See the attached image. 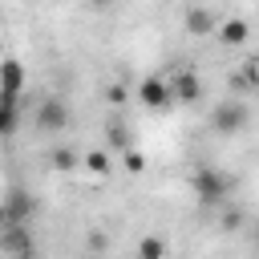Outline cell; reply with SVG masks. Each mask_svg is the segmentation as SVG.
Masks as SVG:
<instances>
[{
    "label": "cell",
    "mask_w": 259,
    "mask_h": 259,
    "mask_svg": "<svg viewBox=\"0 0 259 259\" xmlns=\"http://www.w3.org/2000/svg\"><path fill=\"white\" fill-rule=\"evenodd\" d=\"M121 162H125V170H130V174H142V170H146V154H142V150H134V146H125V150H121Z\"/></svg>",
    "instance_id": "obj_15"
},
{
    "label": "cell",
    "mask_w": 259,
    "mask_h": 259,
    "mask_svg": "<svg viewBox=\"0 0 259 259\" xmlns=\"http://www.w3.org/2000/svg\"><path fill=\"white\" fill-rule=\"evenodd\" d=\"M69 121H73V109L61 97H40V105L32 113L36 134H61V130H69Z\"/></svg>",
    "instance_id": "obj_3"
},
{
    "label": "cell",
    "mask_w": 259,
    "mask_h": 259,
    "mask_svg": "<svg viewBox=\"0 0 259 259\" xmlns=\"http://www.w3.org/2000/svg\"><path fill=\"white\" fill-rule=\"evenodd\" d=\"M4 214H8V223H28V219L36 214V198H32L28 190L12 186L8 198H4Z\"/></svg>",
    "instance_id": "obj_7"
},
{
    "label": "cell",
    "mask_w": 259,
    "mask_h": 259,
    "mask_svg": "<svg viewBox=\"0 0 259 259\" xmlns=\"http://www.w3.org/2000/svg\"><path fill=\"white\" fill-rule=\"evenodd\" d=\"M36 239L28 223H4L0 227V255H32Z\"/></svg>",
    "instance_id": "obj_4"
},
{
    "label": "cell",
    "mask_w": 259,
    "mask_h": 259,
    "mask_svg": "<svg viewBox=\"0 0 259 259\" xmlns=\"http://www.w3.org/2000/svg\"><path fill=\"white\" fill-rule=\"evenodd\" d=\"M190 186H194V194H198L202 206H223L235 194V178L223 174V170H214V166H198L194 178H190Z\"/></svg>",
    "instance_id": "obj_1"
},
{
    "label": "cell",
    "mask_w": 259,
    "mask_h": 259,
    "mask_svg": "<svg viewBox=\"0 0 259 259\" xmlns=\"http://www.w3.org/2000/svg\"><path fill=\"white\" fill-rule=\"evenodd\" d=\"M138 101H142L146 109H166V105H174L170 81H166V77H146V81L138 85Z\"/></svg>",
    "instance_id": "obj_6"
},
{
    "label": "cell",
    "mask_w": 259,
    "mask_h": 259,
    "mask_svg": "<svg viewBox=\"0 0 259 259\" xmlns=\"http://www.w3.org/2000/svg\"><path fill=\"white\" fill-rule=\"evenodd\" d=\"M105 97H109V105H125V101H130V89H125V85H109Z\"/></svg>",
    "instance_id": "obj_19"
},
{
    "label": "cell",
    "mask_w": 259,
    "mask_h": 259,
    "mask_svg": "<svg viewBox=\"0 0 259 259\" xmlns=\"http://www.w3.org/2000/svg\"><path fill=\"white\" fill-rule=\"evenodd\" d=\"M81 166H85L93 178H105V174H109V154H105V150H89V154H81Z\"/></svg>",
    "instance_id": "obj_12"
},
{
    "label": "cell",
    "mask_w": 259,
    "mask_h": 259,
    "mask_svg": "<svg viewBox=\"0 0 259 259\" xmlns=\"http://www.w3.org/2000/svg\"><path fill=\"white\" fill-rule=\"evenodd\" d=\"M214 32H219V40H223L227 49H239V45H247V36H251V24H247L243 16H231V20H227V24H219Z\"/></svg>",
    "instance_id": "obj_10"
},
{
    "label": "cell",
    "mask_w": 259,
    "mask_h": 259,
    "mask_svg": "<svg viewBox=\"0 0 259 259\" xmlns=\"http://www.w3.org/2000/svg\"><path fill=\"white\" fill-rule=\"evenodd\" d=\"M214 28H219V20H214L210 8H202V4H190V8H186V32H190V36L202 40V36H210Z\"/></svg>",
    "instance_id": "obj_9"
},
{
    "label": "cell",
    "mask_w": 259,
    "mask_h": 259,
    "mask_svg": "<svg viewBox=\"0 0 259 259\" xmlns=\"http://www.w3.org/2000/svg\"><path fill=\"white\" fill-rule=\"evenodd\" d=\"M85 247H89V251H109V235H101V231H89Z\"/></svg>",
    "instance_id": "obj_20"
},
{
    "label": "cell",
    "mask_w": 259,
    "mask_h": 259,
    "mask_svg": "<svg viewBox=\"0 0 259 259\" xmlns=\"http://www.w3.org/2000/svg\"><path fill=\"white\" fill-rule=\"evenodd\" d=\"M170 97H174V101H182V105H194V101L202 97V81H198V73L182 69V73L170 81Z\"/></svg>",
    "instance_id": "obj_8"
},
{
    "label": "cell",
    "mask_w": 259,
    "mask_h": 259,
    "mask_svg": "<svg viewBox=\"0 0 259 259\" xmlns=\"http://www.w3.org/2000/svg\"><path fill=\"white\" fill-rule=\"evenodd\" d=\"M4 223H8V214H4V202H0V227H4Z\"/></svg>",
    "instance_id": "obj_22"
},
{
    "label": "cell",
    "mask_w": 259,
    "mask_h": 259,
    "mask_svg": "<svg viewBox=\"0 0 259 259\" xmlns=\"http://www.w3.org/2000/svg\"><path fill=\"white\" fill-rule=\"evenodd\" d=\"M170 247H166V239H158V235H146L142 243H138V259H162Z\"/></svg>",
    "instance_id": "obj_13"
},
{
    "label": "cell",
    "mask_w": 259,
    "mask_h": 259,
    "mask_svg": "<svg viewBox=\"0 0 259 259\" xmlns=\"http://www.w3.org/2000/svg\"><path fill=\"white\" fill-rule=\"evenodd\" d=\"M109 142H113V146H117V150H125V146H130V134H125V125H121V121H117V117H113V121H109Z\"/></svg>",
    "instance_id": "obj_17"
},
{
    "label": "cell",
    "mask_w": 259,
    "mask_h": 259,
    "mask_svg": "<svg viewBox=\"0 0 259 259\" xmlns=\"http://www.w3.org/2000/svg\"><path fill=\"white\" fill-rule=\"evenodd\" d=\"M16 125H20V113H16V105L0 101V138H12V134H16Z\"/></svg>",
    "instance_id": "obj_14"
},
{
    "label": "cell",
    "mask_w": 259,
    "mask_h": 259,
    "mask_svg": "<svg viewBox=\"0 0 259 259\" xmlns=\"http://www.w3.org/2000/svg\"><path fill=\"white\" fill-rule=\"evenodd\" d=\"M255 81H259V61L247 57V61H243V85H255Z\"/></svg>",
    "instance_id": "obj_18"
},
{
    "label": "cell",
    "mask_w": 259,
    "mask_h": 259,
    "mask_svg": "<svg viewBox=\"0 0 259 259\" xmlns=\"http://www.w3.org/2000/svg\"><path fill=\"white\" fill-rule=\"evenodd\" d=\"M247 125H251V109H247V101H239V97L219 101L214 113H210V130L223 134V138H235V134H243Z\"/></svg>",
    "instance_id": "obj_2"
},
{
    "label": "cell",
    "mask_w": 259,
    "mask_h": 259,
    "mask_svg": "<svg viewBox=\"0 0 259 259\" xmlns=\"http://www.w3.org/2000/svg\"><path fill=\"white\" fill-rule=\"evenodd\" d=\"M24 93V65L16 57H0V101L16 105Z\"/></svg>",
    "instance_id": "obj_5"
},
{
    "label": "cell",
    "mask_w": 259,
    "mask_h": 259,
    "mask_svg": "<svg viewBox=\"0 0 259 259\" xmlns=\"http://www.w3.org/2000/svg\"><path fill=\"white\" fill-rule=\"evenodd\" d=\"M77 166H81V154H77V150H69V146L53 150V170H57V174H73Z\"/></svg>",
    "instance_id": "obj_11"
},
{
    "label": "cell",
    "mask_w": 259,
    "mask_h": 259,
    "mask_svg": "<svg viewBox=\"0 0 259 259\" xmlns=\"http://www.w3.org/2000/svg\"><path fill=\"white\" fill-rule=\"evenodd\" d=\"M89 4H93V8H109L113 0H89Z\"/></svg>",
    "instance_id": "obj_21"
},
{
    "label": "cell",
    "mask_w": 259,
    "mask_h": 259,
    "mask_svg": "<svg viewBox=\"0 0 259 259\" xmlns=\"http://www.w3.org/2000/svg\"><path fill=\"white\" fill-rule=\"evenodd\" d=\"M223 227H227V231H239V227H243V210L231 206V202H223Z\"/></svg>",
    "instance_id": "obj_16"
},
{
    "label": "cell",
    "mask_w": 259,
    "mask_h": 259,
    "mask_svg": "<svg viewBox=\"0 0 259 259\" xmlns=\"http://www.w3.org/2000/svg\"><path fill=\"white\" fill-rule=\"evenodd\" d=\"M0 57H4V45H0Z\"/></svg>",
    "instance_id": "obj_23"
}]
</instances>
